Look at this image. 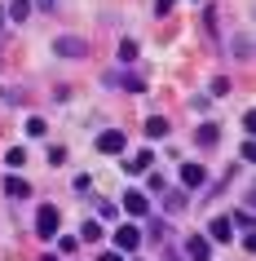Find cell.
Masks as SVG:
<instances>
[{
  "label": "cell",
  "mask_w": 256,
  "mask_h": 261,
  "mask_svg": "<svg viewBox=\"0 0 256 261\" xmlns=\"http://www.w3.org/2000/svg\"><path fill=\"white\" fill-rule=\"evenodd\" d=\"M58 226H62V213H58L53 204L36 208V234H40V239H58Z\"/></svg>",
  "instance_id": "obj_1"
},
{
  "label": "cell",
  "mask_w": 256,
  "mask_h": 261,
  "mask_svg": "<svg viewBox=\"0 0 256 261\" xmlns=\"http://www.w3.org/2000/svg\"><path fill=\"white\" fill-rule=\"evenodd\" d=\"M53 54L58 58H84V54H89V44H84L80 36H58V40H53Z\"/></svg>",
  "instance_id": "obj_2"
},
{
  "label": "cell",
  "mask_w": 256,
  "mask_h": 261,
  "mask_svg": "<svg viewBox=\"0 0 256 261\" xmlns=\"http://www.w3.org/2000/svg\"><path fill=\"white\" fill-rule=\"evenodd\" d=\"M186 257L190 261H208L212 257V239H208V234H190L186 239Z\"/></svg>",
  "instance_id": "obj_3"
},
{
  "label": "cell",
  "mask_w": 256,
  "mask_h": 261,
  "mask_svg": "<svg viewBox=\"0 0 256 261\" xmlns=\"http://www.w3.org/2000/svg\"><path fill=\"white\" fill-rule=\"evenodd\" d=\"M97 151H102V155H124V133H120V128L97 133Z\"/></svg>",
  "instance_id": "obj_4"
},
{
  "label": "cell",
  "mask_w": 256,
  "mask_h": 261,
  "mask_svg": "<svg viewBox=\"0 0 256 261\" xmlns=\"http://www.w3.org/2000/svg\"><path fill=\"white\" fill-rule=\"evenodd\" d=\"M115 248H120V252H137V248H141V230H137V226H120V230H115Z\"/></svg>",
  "instance_id": "obj_5"
},
{
  "label": "cell",
  "mask_w": 256,
  "mask_h": 261,
  "mask_svg": "<svg viewBox=\"0 0 256 261\" xmlns=\"http://www.w3.org/2000/svg\"><path fill=\"white\" fill-rule=\"evenodd\" d=\"M124 213H128V217H146V213H150L146 195H141V191H124Z\"/></svg>",
  "instance_id": "obj_6"
},
{
  "label": "cell",
  "mask_w": 256,
  "mask_h": 261,
  "mask_svg": "<svg viewBox=\"0 0 256 261\" xmlns=\"http://www.w3.org/2000/svg\"><path fill=\"white\" fill-rule=\"evenodd\" d=\"M203 181H208L203 164H181V186H186V191H199Z\"/></svg>",
  "instance_id": "obj_7"
},
{
  "label": "cell",
  "mask_w": 256,
  "mask_h": 261,
  "mask_svg": "<svg viewBox=\"0 0 256 261\" xmlns=\"http://www.w3.org/2000/svg\"><path fill=\"white\" fill-rule=\"evenodd\" d=\"M106 84H120L124 93H146V84H141V75H120V71H110Z\"/></svg>",
  "instance_id": "obj_8"
},
{
  "label": "cell",
  "mask_w": 256,
  "mask_h": 261,
  "mask_svg": "<svg viewBox=\"0 0 256 261\" xmlns=\"http://www.w3.org/2000/svg\"><path fill=\"white\" fill-rule=\"evenodd\" d=\"M194 142H199L203 151H212L216 142H221V128H216V124H199V128H194Z\"/></svg>",
  "instance_id": "obj_9"
},
{
  "label": "cell",
  "mask_w": 256,
  "mask_h": 261,
  "mask_svg": "<svg viewBox=\"0 0 256 261\" xmlns=\"http://www.w3.org/2000/svg\"><path fill=\"white\" fill-rule=\"evenodd\" d=\"M230 234H234V221L230 217H216L212 226H208V239H216V244H230Z\"/></svg>",
  "instance_id": "obj_10"
},
{
  "label": "cell",
  "mask_w": 256,
  "mask_h": 261,
  "mask_svg": "<svg viewBox=\"0 0 256 261\" xmlns=\"http://www.w3.org/2000/svg\"><path fill=\"white\" fill-rule=\"evenodd\" d=\"M31 14V0H9V9H5V22H22Z\"/></svg>",
  "instance_id": "obj_11"
},
{
  "label": "cell",
  "mask_w": 256,
  "mask_h": 261,
  "mask_svg": "<svg viewBox=\"0 0 256 261\" xmlns=\"http://www.w3.org/2000/svg\"><path fill=\"white\" fill-rule=\"evenodd\" d=\"M5 195H9V199H27L31 186H27L22 177H5Z\"/></svg>",
  "instance_id": "obj_12"
},
{
  "label": "cell",
  "mask_w": 256,
  "mask_h": 261,
  "mask_svg": "<svg viewBox=\"0 0 256 261\" xmlns=\"http://www.w3.org/2000/svg\"><path fill=\"white\" fill-rule=\"evenodd\" d=\"M146 138H168V120L163 115H150L146 120Z\"/></svg>",
  "instance_id": "obj_13"
},
{
  "label": "cell",
  "mask_w": 256,
  "mask_h": 261,
  "mask_svg": "<svg viewBox=\"0 0 256 261\" xmlns=\"http://www.w3.org/2000/svg\"><path fill=\"white\" fill-rule=\"evenodd\" d=\"M150 160H155V155H150V151H141V155H133V160H124V168H128V173H146V168H150Z\"/></svg>",
  "instance_id": "obj_14"
},
{
  "label": "cell",
  "mask_w": 256,
  "mask_h": 261,
  "mask_svg": "<svg viewBox=\"0 0 256 261\" xmlns=\"http://www.w3.org/2000/svg\"><path fill=\"white\" fill-rule=\"evenodd\" d=\"M5 164H9V168H22V164H27V146H9V151H5Z\"/></svg>",
  "instance_id": "obj_15"
},
{
  "label": "cell",
  "mask_w": 256,
  "mask_h": 261,
  "mask_svg": "<svg viewBox=\"0 0 256 261\" xmlns=\"http://www.w3.org/2000/svg\"><path fill=\"white\" fill-rule=\"evenodd\" d=\"M234 58H252V36H247V31L234 36Z\"/></svg>",
  "instance_id": "obj_16"
},
{
  "label": "cell",
  "mask_w": 256,
  "mask_h": 261,
  "mask_svg": "<svg viewBox=\"0 0 256 261\" xmlns=\"http://www.w3.org/2000/svg\"><path fill=\"white\" fill-rule=\"evenodd\" d=\"M44 133H49V124H44L40 115H31L27 120V138H44Z\"/></svg>",
  "instance_id": "obj_17"
},
{
  "label": "cell",
  "mask_w": 256,
  "mask_h": 261,
  "mask_svg": "<svg viewBox=\"0 0 256 261\" xmlns=\"http://www.w3.org/2000/svg\"><path fill=\"white\" fill-rule=\"evenodd\" d=\"M80 239L97 244V239H102V226H97V221H84V226H80Z\"/></svg>",
  "instance_id": "obj_18"
},
{
  "label": "cell",
  "mask_w": 256,
  "mask_h": 261,
  "mask_svg": "<svg viewBox=\"0 0 256 261\" xmlns=\"http://www.w3.org/2000/svg\"><path fill=\"white\" fill-rule=\"evenodd\" d=\"M120 62H137V40H120Z\"/></svg>",
  "instance_id": "obj_19"
},
{
  "label": "cell",
  "mask_w": 256,
  "mask_h": 261,
  "mask_svg": "<svg viewBox=\"0 0 256 261\" xmlns=\"http://www.w3.org/2000/svg\"><path fill=\"white\" fill-rule=\"evenodd\" d=\"M0 97H5L9 107H18V102H27V93H22V89H0Z\"/></svg>",
  "instance_id": "obj_20"
},
{
  "label": "cell",
  "mask_w": 256,
  "mask_h": 261,
  "mask_svg": "<svg viewBox=\"0 0 256 261\" xmlns=\"http://www.w3.org/2000/svg\"><path fill=\"white\" fill-rule=\"evenodd\" d=\"M49 164H67V146H49Z\"/></svg>",
  "instance_id": "obj_21"
},
{
  "label": "cell",
  "mask_w": 256,
  "mask_h": 261,
  "mask_svg": "<svg viewBox=\"0 0 256 261\" xmlns=\"http://www.w3.org/2000/svg\"><path fill=\"white\" fill-rule=\"evenodd\" d=\"M234 226H239V230H252V208H243L239 217H234Z\"/></svg>",
  "instance_id": "obj_22"
},
{
  "label": "cell",
  "mask_w": 256,
  "mask_h": 261,
  "mask_svg": "<svg viewBox=\"0 0 256 261\" xmlns=\"http://www.w3.org/2000/svg\"><path fill=\"white\" fill-rule=\"evenodd\" d=\"M75 244H80V239H71V234H58V252H75Z\"/></svg>",
  "instance_id": "obj_23"
},
{
  "label": "cell",
  "mask_w": 256,
  "mask_h": 261,
  "mask_svg": "<svg viewBox=\"0 0 256 261\" xmlns=\"http://www.w3.org/2000/svg\"><path fill=\"white\" fill-rule=\"evenodd\" d=\"M150 191L163 195V191H168V177H163V173H150Z\"/></svg>",
  "instance_id": "obj_24"
},
{
  "label": "cell",
  "mask_w": 256,
  "mask_h": 261,
  "mask_svg": "<svg viewBox=\"0 0 256 261\" xmlns=\"http://www.w3.org/2000/svg\"><path fill=\"white\" fill-rule=\"evenodd\" d=\"M75 191L89 195V191H93V177H89V173H80V177H75Z\"/></svg>",
  "instance_id": "obj_25"
},
{
  "label": "cell",
  "mask_w": 256,
  "mask_h": 261,
  "mask_svg": "<svg viewBox=\"0 0 256 261\" xmlns=\"http://www.w3.org/2000/svg\"><path fill=\"white\" fill-rule=\"evenodd\" d=\"M168 208H173V213H177V208H186V195H181V191H168Z\"/></svg>",
  "instance_id": "obj_26"
},
{
  "label": "cell",
  "mask_w": 256,
  "mask_h": 261,
  "mask_svg": "<svg viewBox=\"0 0 256 261\" xmlns=\"http://www.w3.org/2000/svg\"><path fill=\"white\" fill-rule=\"evenodd\" d=\"M230 93V80H212V97H225Z\"/></svg>",
  "instance_id": "obj_27"
},
{
  "label": "cell",
  "mask_w": 256,
  "mask_h": 261,
  "mask_svg": "<svg viewBox=\"0 0 256 261\" xmlns=\"http://www.w3.org/2000/svg\"><path fill=\"white\" fill-rule=\"evenodd\" d=\"M173 5H177V0H155V14H159V18H163V14H173Z\"/></svg>",
  "instance_id": "obj_28"
},
{
  "label": "cell",
  "mask_w": 256,
  "mask_h": 261,
  "mask_svg": "<svg viewBox=\"0 0 256 261\" xmlns=\"http://www.w3.org/2000/svg\"><path fill=\"white\" fill-rule=\"evenodd\" d=\"M31 5H36V9H44V14H53V5H58V0H31Z\"/></svg>",
  "instance_id": "obj_29"
},
{
  "label": "cell",
  "mask_w": 256,
  "mask_h": 261,
  "mask_svg": "<svg viewBox=\"0 0 256 261\" xmlns=\"http://www.w3.org/2000/svg\"><path fill=\"white\" fill-rule=\"evenodd\" d=\"M97 261H124V257H120V252H102Z\"/></svg>",
  "instance_id": "obj_30"
},
{
  "label": "cell",
  "mask_w": 256,
  "mask_h": 261,
  "mask_svg": "<svg viewBox=\"0 0 256 261\" xmlns=\"http://www.w3.org/2000/svg\"><path fill=\"white\" fill-rule=\"evenodd\" d=\"M0 36H5V14H0Z\"/></svg>",
  "instance_id": "obj_31"
},
{
  "label": "cell",
  "mask_w": 256,
  "mask_h": 261,
  "mask_svg": "<svg viewBox=\"0 0 256 261\" xmlns=\"http://www.w3.org/2000/svg\"><path fill=\"white\" fill-rule=\"evenodd\" d=\"M44 261H53V257H44Z\"/></svg>",
  "instance_id": "obj_32"
}]
</instances>
